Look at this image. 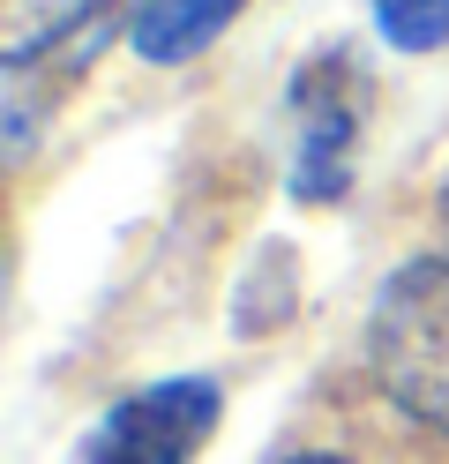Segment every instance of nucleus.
Masks as SVG:
<instances>
[{
	"mask_svg": "<svg viewBox=\"0 0 449 464\" xmlns=\"http://www.w3.org/2000/svg\"><path fill=\"white\" fill-rule=\"evenodd\" d=\"M299 105V158H292V195L299 202H337L352 180V142H359V112L345 91H322V75L292 82Z\"/></svg>",
	"mask_w": 449,
	"mask_h": 464,
	"instance_id": "7ed1b4c3",
	"label": "nucleus"
},
{
	"mask_svg": "<svg viewBox=\"0 0 449 464\" xmlns=\"http://www.w3.org/2000/svg\"><path fill=\"white\" fill-rule=\"evenodd\" d=\"M292 464H345V457H292Z\"/></svg>",
	"mask_w": 449,
	"mask_h": 464,
	"instance_id": "0eeeda50",
	"label": "nucleus"
},
{
	"mask_svg": "<svg viewBox=\"0 0 449 464\" xmlns=\"http://www.w3.org/2000/svg\"><path fill=\"white\" fill-rule=\"evenodd\" d=\"M218 382L210 374H172V382H150L135 397H120L98 420L83 464H195V450L218 427Z\"/></svg>",
	"mask_w": 449,
	"mask_h": 464,
	"instance_id": "f03ea898",
	"label": "nucleus"
},
{
	"mask_svg": "<svg viewBox=\"0 0 449 464\" xmlns=\"http://www.w3.org/2000/svg\"><path fill=\"white\" fill-rule=\"evenodd\" d=\"M367 374L405 420L449 434V255H412L367 314Z\"/></svg>",
	"mask_w": 449,
	"mask_h": 464,
	"instance_id": "f257e3e1",
	"label": "nucleus"
},
{
	"mask_svg": "<svg viewBox=\"0 0 449 464\" xmlns=\"http://www.w3.org/2000/svg\"><path fill=\"white\" fill-rule=\"evenodd\" d=\"M367 15L397 53H442L449 45V0H367Z\"/></svg>",
	"mask_w": 449,
	"mask_h": 464,
	"instance_id": "423d86ee",
	"label": "nucleus"
},
{
	"mask_svg": "<svg viewBox=\"0 0 449 464\" xmlns=\"http://www.w3.org/2000/svg\"><path fill=\"white\" fill-rule=\"evenodd\" d=\"M239 8H248V0H135L128 45L150 68H180V61H195L202 45H218Z\"/></svg>",
	"mask_w": 449,
	"mask_h": 464,
	"instance_id": "20e7f679",
	"label": "nucleus"
},
{
	"mask_svg": "<svg viewBox=\"0 0 449 464\" xmlns=\"http://www.w3.org/2000/svg\"><path fill=\"white\" fill-rule=\"evenodd\" d=\"M120 0H0V53L8 68H30L38 53H60V38H98Z\"/></svg>",
	"mask_w": 449,
	"mask_h": 464,
	"instance_id": "39448f33",
	"label": "nucleus"
}]
</instances>
